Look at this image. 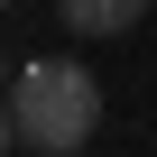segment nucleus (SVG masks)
Listing matches in <instances>:
<instances>
[{
    "label": "nucleus",
    "mask_w": 157,
    "mask_h": 157,
    "mask_svg": "<svg viewBox=\"0 0 157 157\" xmlns=\"http://www.w3.org/2000/svg\"><path fill=\"white\" fill-rule=\"evenodd\" d=\"M19 148V111H10V93H0V157Z\"/></svg>",
    "instance_id": "obj_3"
},
{
    "label": "nucleus",
    "mask_w": 157,
    "mask_h": 157,
    "mask_svg": "<svg viewBox=\"0 0 157 157\" xmlns=\"http://www.w3.org/2000/svg\"><path fill=\"white\" fill-rule=\"evenodd\" d=\"M10 111H19V139H28V148H46V157H74V148L102 129V83H93V65L46 56V65H19Z\"/></svg>",
    "instance_id": "obj_1"
},
{
    "label": "nucleus",
    "mask_w": 157,
    "mask_h": 157,
    "mask_svg": "<svg viewBox=\"0 0 157 157\" xmlns=\"http://www.w3.org/2000/svg\"><path fill=\"white\" fill-rule=\"evenodd\" d=\"M0 19H10V0H0Z\"/></svg>",
    "instance_id": "obj_5"
},
{
    "label": "nucleus",
    "mask_w": 157,
    "mask_h": 157,
    "mask_svg": "<svg viewBox=\"0 0 157 157\" xmlns=\"http://www.w3.org/2000/svg\"><path fill=\"white\" fill-rule=\"evenodd\" d=\"M139 10L148 0H56V19L74 37H120V28H139Z\"/></svg>",
    "instance_id": "obj_2"
},
{
    "label": "nucleus",
    "mask_w": 157,
    "mask_h": 157,
    "mask_svg": "<svg viewBox=\"0 0 157 157\" xmlns=\"http://www.w3.org/2000/svg\"><path fill=\"white\" fill-rule=\"evenodd\" d=\"M10 83H19V65H10V46H0V93H10Z\"/></svg>",
    "instance_id": "obj_4"
},
{
    "label": "nucleus",
    "mask_w": 157,
    "mask_h": 157,
    "mask_svg": "<svg viewBox=\"0 0 157 157\" xmlns=\"http://www.w3.org/2000/svg\"><path fill=\"white\" fill-rule=\"evenodd\" d=\"M148 10H157V0H148Z\"/></svg>",
    "instance_id": "obj_6"
}]
</instances>
